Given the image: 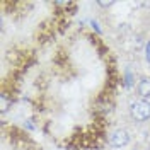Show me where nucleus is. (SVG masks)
<instances>
[{"mask_svg":"<svg viewBox=\"0 0 150 150\" xmlns=\"http://www.w3.org/2000/svg\"><path fill=\"white\" fill-rule=\"evenodd\" d=\"M130 114L135 121L143 123L150 120V101L145 99H135L130 103Z\"/></svg>","mask_w":150,"mask_h":150,"instance_id":"obj_1","label":"nucleus"},{"mask_svg":"<svg viewBox=\"0 0 150 150\" xmlns=\"http://www.w3.org/2000/svg\"><path fill=\"white\" fill-rule=\"evenodd\" d=\"M131 137L130 133L126 130H123V128H120V130L112 131L111 137H109V145H111L112 149H125L128 143H130Z\"/></svg>","mask_w":150,"mask_h":150,"instance_id":"obj_2","label":"nucleus"},{"mask_svg":"<svg viewBox=\"0 0 150 150\" xmlns=\"http://www.w3.org/2000/svg\"><path fill=\"white\" fill-rule=\"evenodd\" d=\"M137 92L140 96V99L150 101V79H142L137 85Z\"/></svg>","mask_w":150,"mask_h":150,"instance_id":"obj_3","label":"nucleus"},{"mask_svg":"<svg viewBox=\"0 0 150 150\" xmlns=\"http://www.w3.org/2000/svg\"><path fill=\"white\" fill-rule=\"evenodd\" d=\"M9 109V103H7V96H2V112Z\"/></svg>","mask_w":150,"mask_h":150,"instance_id":"obj_4","label":"nucleus"},{"mask_svg":"<svg viewBox=\"0 0 150 150\" xmlns=\"http://www.w3.org/2000/svg\"><path fill=\"white\" fill-rule=\"evenodd\" d=\"M91 26H92V29H96L97 33H101V28H99V24H97V21H91Z\"/></svg>","mask_w":150,"mask_h":150,"instance_id":"obj_5","label":"nucleus"},{"mask_svg":"<svg viewBox=\"0 0 150 150\" xmlns=\"http://www.w3.org/2000/svg\"><path fill=\"white\" fill-rule=\"evenodd\" d=\"M133 150H138V149H133Z\"/></svg>","mask_w":150,"mask_h":150,"instance_id":"obj_6","label":"nucleus"}]
</instances>
